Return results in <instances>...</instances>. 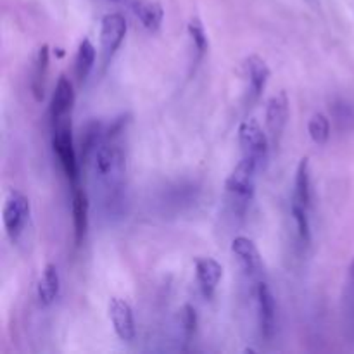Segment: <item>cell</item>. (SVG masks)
<instances>
[{
	"label": "cell",
	"instance_id": "6da1fadb",
	"mask_svg": "<svg viewBox=\"0 0 354 354\" xmlns=\"http://www.w3.org/2000/svg\"><path fill=\"white\" fill-rule=\"evenodd\" d=\"M258 166L254 161L248 158H242L227 178L225 189H227L228 204H230L232 211L237 216H244L248 213L249 206L252 203L256 190V173H258Z\"/></svg>",
	"mask_w": 354,
	"mask_h": 354
},
{
	"label": "cell",
	"instance_id": "7a4b0ae2",
	"mask_svg": "<svg viewBox=\"0 0 354 354\" xmlns=\"http://www.w3.org/2000/svg\"><path fill=\"white\" fill-rule=\"evenodd\" d=\"M127 171V156L116 144H100L93 152V173L106 189H116Z\"/></svg>",
	"mask_w": 354,
	"mask_h": 354
},
{
	"label": "cell",
	"instance_id": "3957f363",
	"mask_svg": "<svg viewBox=\"0 0 354 354\" xmlns=\"http://www.w3.org/2000/svg\"><path fill=\"white\" fill-rule=\"evenodd\" d=\"M239 142H241L244 158L254 161L259 169L265 168L266 161H268L270 138L263 131L261 124L258 121L252 120V118L242 121V124L239 127Z\"/></svg>",
	"mask_w": 354,
	"mask_h": 354
},
{
	"label": "cell",
	"instance_id": "277c9868",
	"mask_svg": "<svg viewBox=\"0 0 354 354\" xmlns=\"http://www.w3.org/2000/svg\"><path fill=\"white\" fill-rule=\"evenodd\" d=\"M30 201L24 194L17 192V190H12L7 196L6 203H3V209H2V220H3V227H6L7 234L12 241H16L23 230L26 228L28 220H30Z\"/></svg>",
	"mask_w": 354,
	"mask_h": 354
},
{
	"label": "cell",
	"instance_id": "5b68a950",
	"mask_svg": "<svg viewBox=\"0 0 354 354\" xmlns=\"http://www.w3.org/2000/svg\"><path fill=\"white\" fill-rule=\"evenodd\" d=\"M52 145H54V152L64 173L71 180L73 185H76V180H78V159H76V151L75 145H73L71 127L64 120L55 123Z\"/></svg>",
	"mask_w": 354,
	"mask_h": 354
},
{
	"label": "cell",
	"instance_id": "8992f818",
	"mask_svg": "<svg viewBox=\"0 0 354 354\" xmlns=\"http://www.w3.org/2000/svg\"><path fill=\"white\" fill-rule=\"evenodd\" d=\"M127 35V19L118 12L106 14L100 23V50H102L104 62L109 61Z\"/></svg>",
	"mask_w": 354,
	"mask_h": 354
},
{
	"label": "cell",
	"instance_id": "52a82bcc",
	"mask_svg": "<svg viewBox=\"0 0 354 354\" xmlns=\"http://www.w3.org/2000/svg\"><path fill=\"white\" fill-rule=\"evenodd\" d=\"M232 252L237 256L242 270L252 282H261L263 277V259L259 249L249 237H235L232 242Z\"/></svg>",
	"mask_w": 354,
	"mask_h": 354
},
{
	"label": "cell",
	"instance_id": "ba28073f",
	"mask_svg": "<svg viewBox=\"0 0 354 354\" xmlns=\"http://www.w3.org/2000/svg\"><path fill=\"white\" fill-rule=\"evenodd\" d=\"M256 304L261 335L265 339H272L277 330V303L270 287L263 280L256 283Z\"/></svg>",
	"mask_w": 354,
	"mask_h": 354
},
{
	"label": "cell",
	"instance_id": "9c48e42d",
	"mask_svg": "<svg viewBox=\"0 0 354 354\" xmlns=\"http://www.w3.org/2000/svg\"><path fill=\"white\" fill-rule=\"evenodd\" d=\"M287 120H289V99L286 92H280L266 104V127H268L270 138L275 145L280 142Z\"/></svg>",
	"mask_w": 354,
	"mask_h": 354
},
{
	"label": "cell",
	"instance_id": "30bf717a",
	"mask_svg": "<svg viewBox=\"0 0 354 354\" xmlns=\"http://www.w3.org/2000/svg\"><path fill=\"white\" fill-rule=\"evenodd\" d=\"M109 318L118 337L124 342H131L135 339V320L133 311L127 301L120 297H113L109 303Z\"/></svg>",
	"mask_w": 354,
	"mask_h": 354
},
{
	"label": "cell",
	"instance_id": "8fae6325",
	"mask_svg": "<svg viewBox=\"0 0 354 354\" xmlns=\"http://www.w3.org/2000/svg\"><path fill=\"white\" fill-rule=\"evenodd\" d=\"M196 277L203 296L209 299L214 294V290H216L221 277H223V268H221V265L216 259L199 258L196 261Z\"/></svg>",
	"mask_w": 354,
	"mask_h": 354
},
{
	"label": "cell",
	"instance_id": "7c38bea8",
	"mask_svg": "<svg viewBox=\"0 0 354 354\" xmlns=\"http://www.w3.org/2000/svg\"><path fill=\"white\" fill-rule=\"evenodd\" d=\"M73 104H75V90H73V83L66 75H61L55 85V92L52 95L50 102V114L54 123L66 120V116L71 111Z\"/></svg>",
	"mask_w": 354,
	"mask_h": 354
},
{
	"label": "cell",
	"instance_id": "4fadbf2b",
	"mask_svg": "<svg viewBox=\"0 0 354 354\" xmlns=\"http://www.w3.org/2000/svg\"><path fill=\"white\" fill-rule=\"evenodd\" d=\"M245 73L249 78V100L254 102L261 97L263 90L270 78V68L259 55H251L245 59Z\"/></svg>",
	"mask_w": 354,
	"mask_h": 354
},
{
	"label": "cell",
	"instance_id": "5bb4252c",
	"mask_svg": "<svg viewBox=\"0 0 354 354\" xmlns=\"http://www.w3.org/2000/svg\"><path fill=\"white\" fill-rule=\"evenodd\" d=\"M73 227H75V241L76 244L83 241L86 234V228H88V196L83 189L75 185L73 190Z\"/></svg>",
	"mask_w": 354,
	"mask_h": 354
},
{
	"label": "cell",
	"instance_id": "9a60e30c",
	"mask_svg": "<svg viewBox=\"0 0 354 354\" xmlns=\"http://www.w3.org/2000/svg\"><path fill=\"white\" fill-rule=\"evenodd\" d=\"M47 71H48V47L41 45L38 48L37 55L33 61V69H31V92H33L35 99L41 100L45 93V82H47Z\"/></svg>",
	"mask_w": 354,
	"mask_h": 354
},
{
	"label": "cell",
	"instance_id": "2e32d148",
	"mask_svg": "<svg viewBox=\"0 0 354 354\" xmlns=\"http://www.w3.org/2000/svg\"><path fill=\"white\" fill-rule=\"evenodd\" d=\"M59 290H61V279H59L57 266L48 263L44 268L40 282H38V299L44 306H48L57 299Z\"/></svg>",
	"mask_w": 354,
	"mask_h": 354
},
{
	"label": "cell",
	"instance_id": "e0dca14e",
	"mask_svg": "<svg viewBox=\"0 0 354 354\" xmlns=\"http://www.w3.org/2000/svg\"><path fill=\"white\" fill-rule=\"evenodd\" d=\"M342 318H344L346 334L354 341V261L349 265L344 296H342Z\"/></svg>",
	"mask_w": 354,
	"mask_h": 354
},
{
	"label": "cell",
	"instance_id": "ac0fdd59",
	"mask_svg": "<svg viewBox=\"0 0 354 354\" xmlns=\"http://www.w3.org/2000/svg\"><path fill=\"white\" fill-rule=\"evenodd\" d=\"M95 57L97 52L93 44L88 38H83V40L80 41L78 52H76L75 57V73L78 82H83V80L90 75V71L93 69V64H95Z\"/></svg>",
	"mask_w": 354,
	"mask_h": 354
},
{
	"label": "cell",
	"instance_id": "d6986e66",
	"mask_svg": "<svg viewBox=\"0 0 354 354\" xmlns=\"http://www.w3.org/2000/svg\"><path fill=\"white\" fill-rule=\"evenodd\" d=\"M135 14L140 19L142 26L149 31H158L161 28L162 17H165V10H162L159 2H140L135 6Z\"/></svg>",
	"mask_w": 354,
	"mask_h": 354
},
{
	"label": "cell",
	"instance_id": "ffe728a7",
	"mask_svg": "<svg viewBox=\"0 0 354 354\" xmlns=\"http://www.w3.org/2000/svg\"><path fill=\"white\" fill-rule=\"evenodd\" d=\"M292 201L303 204V206H311V178H310V161L308 158L301 159L296 171V190H294Z\"/></svg>",
	"mask_w": 354,
	"mask_h": 354
},
{
	"label": "cell",
	"instance_id": "44dd1931",
	"mask_svg": "<svg viewBox=\"0 0 354 354\" xmlns=\"http://www.w3.org/2000/svg\"><path fill=\"white\" fill-rule=\"evenodd\" d=\"M308 211H310V207L303 206V204L296 203V201H292V204H290V213H292L294 223H296L297 241H299V244L303 248H308L311 242V227Z\"/></svg>",
	"mask_w": 354,
	"mask_h": 354
},
{
	"label": "cell",
	"instance_id": "7402d4cb",
	"mask_svg": "<svg viewBox=\"0 0 354 354\" xmlns=\"http://www.w3.org/2000/svg\"><path fill=\"white\" fill-rule=\"evenodd\" d=\"M189 35L190 40H192V48L196 52V62H199L201 59L206 54L207 47H209V41H207L206 30H204V24L201 23L199 17H192L189 23Z\"/></svg>",
	"mask_w": 354,
	"mask_h": 354
},
{
	"label": "cell",
	"instance_id": "603a6c76",
	"mask_svg": "<svg viewBox=\"0 0 354 354\" xmlns=\"http://www.w3.org/2000/svg\"><path fill=\"white\" fill-rule=\"evenodd\" d=\"M308 131H310V137L313 138L315 144H327L328 137H330V121L325 114L315 113L308 123Z\"/></svg>",
	"mask_w": 354,
	"mask_h": 354
},
{
	"label": "cell",
	"instance_id": "cb8c5ba5",
	"mask_svg": "<svg viewBox=\"0 0 354 354\" xmlns=\"http://www.w3.org/2000/svg\"><path fill=\"white\" fill-rule=\"evenodd\" d=\"M180 322H182V327H183V332H185V335L187 337H190V335L196 332V327H197L196 310L187 304V306L182 310V313H180Z\"/></svg>",
	"mask_w": 354,
	"mask_h": 354
}]
</instances>
